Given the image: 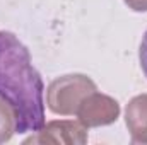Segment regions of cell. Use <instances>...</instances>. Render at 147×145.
I'll return each mask as SVG.
<instances>
[{
  "instance_id": "1",
  "label": "cell",
  "mask_w": 147,
  "mask_h": 145,
  "mask_svg": "<svg viewBox=\"0 0 147 145\" xmlns=\"http://www.w3.org/2000/svg\"><path fill=\"white\" fill-rule=\"evenodd\" d=\"M43 91L28 48L12 33L0 31V96L16 111V133L38 132L45 125Z\"/></svg>"
},
{
  "instance_id": "2",
  "label": "cell",
  "mask_w": 147,
  "mask_h": 145,
  "mask_svg": "<svg viewBox=\"0 0 147 145\" xmlns=\"http://www.w3.org/2000/svg\"><path fill=\"white\" fill-rule=\"evenodd\" d=\"M94 91L96 84L86 75L74 73L58 77L48 85L46 91L48 108L55 114H63V116L75 114L82 99Z\"/></svg>"
},
{
  "instance_id": "3",
  "label": "cell",
  "mask_w": 147,
  "mask_h": 145,
  "mask_svg": "<svg viewBox=\"0 0 147 145\" xmlns=\"http://www.w3.org/2000/svg\"><path fill=\"white\" fill-rule=\"evenodd\" d=\"M75 114L86 128L105 126V125H111L118 119L120 104L110 96H105V94H99L94 91L82 99Z\"/></svg>"
},
{
  "instance_id": "4",
  "label": "cell",
  "mask_w": 147,
  "mask_h": 145,
  "mask_svg": "<svg viewBox=\"0 0 147 145\" xmlns=\"http://www.w3.org/2000/svg\"><path fill=\"white\" fill-rule=\"evenodd\" d=\"M87 142V128L80 121H50L43 125L36 135L29 137L24 144H67L82 145Z\"/></svg>"
},
{
  "instance_id": "5",
  "label": "cell",
  "mask_w": 147,
  "mask_h": 145,
  "mask_svg": "<svg viewBox=\"0 0 147 145\" xmlns=\"http://www.w3.org/2000/svg\"><path fill=\"white\" fill-rule=\"evenodd\" d=\"M125 123L134 144H147V94L135 96L128 103Z\"/></svg>"
},
{
  "instance_id": "6",
  "label": "cell",
  "mask_w": 147,
  "mask_h": 145,
  "mask_svg": "<svg viewBox=\"0 0 147 145\" xmlns=\"http://www.w3.org/2000/svg\"><path fill=\"white\" fill-rule=\"evenodd\" d=\"M16 111L12 104L0 96V144L10 140V137L16 133Z\"/></svg>"
},
{
  "instance_id": "7",
  "label": "cell",
  "mask_w": 147,
  "mask_h": 145,
  "mask_svg": "<svg viewBox=\"0 0 147 145\" xmlns=\"http://www.w3.org/2000/svg\"><path fill=\"white\" fill-rule=\"evenodd\" d=\"M139 58H140V67H142V72L146 73V77H147V31H146V34H144V38H142V43H140Z\"/></svg>"
},
{
  "instance_id": "8",
  "label": "cell",
  "mask_w": 147,
  "mask_h": 145,
  "mask_svg": "<svg viewBox=\"0 0 147 145\" xmlns=\"http://www.w3.org/2000/svg\"><path fill=\"white\" fill-rule=\"evenodd\" d=\"M125 3L137 12H146L147 10V0H125Z\"/></svg>"
}]
</instances>
